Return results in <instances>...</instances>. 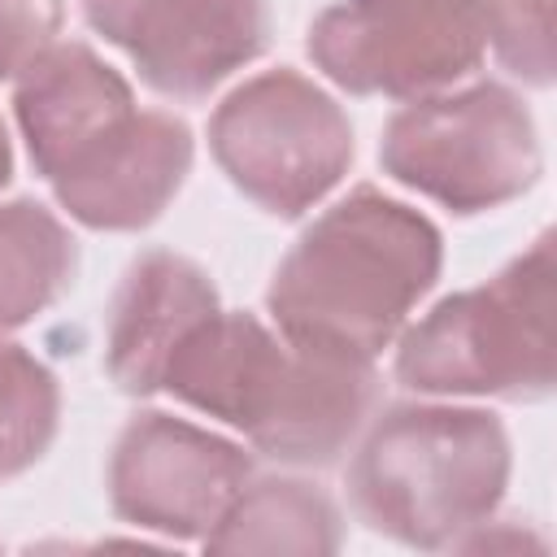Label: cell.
Returning a JSON list of instances; mask_svg holds the SVG:
<instances>
[{"mask_svg":"<svg viewBox=\"0 0 557 557\" xmlns=\"http://www.w3.org/2000/svg\"><path fill=\"white\" fill-rule=\"evenodd\" d=\"M161 392L244 431L283 466H331L366 426L374 361L296 344L257 313L218 309L170 357Z\"/></svg>","mask_w":557,"mask_h":557,"instance_id":"1","label":"cell"},{"mask_svg":"<svg viewBox=\"0 0 557 557\" xmlns=\"http://www.w3.org/2000/svg\"><path fill=\"white\" fill-rule=\"evenodd\" d=\"M440 265V226L361 183L300 231L270 278L265 309L296 344L374 361L435 287Z\"/></svg>","mask_w":557,"mask_h":557,"instance_id":"2","label":"cell"},{"mask_svg":"<svg viewBox=\"0 0 557 557\" xmlns=\"http://www.w3.org/2000/svg\"><path fill=\"white\" fill-rule=\"evenodd\" d=\"M509 435L466 405H392L348 461L357 518L405 548H461L509 487Z\"/></svg>","mask_w":557,"mask_h":557,"instance_id":"3","label":"cell"},{"mask_svg":"<svg viewBox=\"0 0 557 557\" xmlns=\"http://www.w3.org/2000/svg\"><path fill=\"white\" fill-rule=\"evenodd\" d=\"M553 235L487 283L444 296L396 348V379L418 396L544 400L557 383Z\"/></svg>","mask_w":557,"mask_h":557,"instance_id":"4","label":"cell"},{"mask_svg":"<svg viewBox=\"0 0 557 557\" xmlns=\"http://www.w3.org/2000/svg\"><path fill=\"white\" fill-rule=\"evenodd\" d=\"M379 161L400 187L453 213L500 209L531 191L544 170L535 117L500 83L409 100L387 117Z\"/></svg>","mask_w":557,"mask_h":557,"instance_id":"5","label":"cell"},{"mask_svg":"<svg viewBox=\"0 0 557 557\" xmlns=\"http://www.w3.org/2000/svg\"><path fill=\"white\" fill-rule=\"evenodd\" d=\"M209 152L265 213L300 218L352 165V122L313 78L278 65L239 83L209 117Z\"/></svg>","mask_w":557,"mask_h":557,"instance_id":"6","label":"cell"},{"mask_svg":"<svg viewBox=\"0 0 557 557\" xmlns=\"http://www.w3.org/2000/svg\"><path fill=\"white\" fill-rule=\"evenodd\" d=\"M487 0H339L309 26L313 65L352 96L418 100L479 70Z\"/></svg>","mask_w":557,"mask_h":557,"instance_id":"7","label":"cell"},{"mask_svg":"<svg viewBox=\"0 0 557 557\" xmlns=\"http://www.w3.org/2000/svg\"><path fill=\"white\" fill-rule=\"evenodd\" d=\"M252 479V457L174 413H135L109 457V505L165 540H205Z\"/></svg>","mask_w":557,"mask_h":557,"instance_id":"8","label":"cell"},{"mask_svg":"<svg viewBox=\"0 0 557 557\" xmlns=\"http://www.w3.org/2000/svg\"><path fill=\"white\" fill-rule=\"evenodd\" d=\"M83 17L174 100H205L270 44V0H83Z\"/></svg>","mask_w":557,"mask_h":557,"instance_id":"9","label":"cell"},{"mask_svg":"<svg viewBox=\"0 0 557 557\" xmlns=\"http://www.w3.org/2000/svg\"><path fill=\"white\" fill-rule=\"evenodd\" d=\"M13 113L35 174L57 187L113 148L135 126L139 104L131 83L109 61L70 39L44 48L17 74Z\"/></svg>","mask_w":557,"mask_h":557,"instance_id":"10","label":"cell"},{"mask_svg":"<svg viewBox=\"0 0 557 557\" xmlns=\"http://www.w3.org/2000/svg\"><path fill=\"white\" fill-rule=\"evenodd\" d=\"M218 309H222L218 287L196 261L170 248L139 252L126 265L113 292V305H109V326H104L109 379L126 396L161 392L174 348Z\"/></svg>","mask_w":557,"mask_h":557,"instance_id":"11","label":"cell"},{"mask_svg":"<svg viewBox=\"0 0 557 557\" xmlns=\"http://www.w3.org/2000/svg\"><path fill=\"white\" fill-rule=\"evenodd\" d=\"M196 157V139L183 117L165 109H139L135 126L83 174L52 187L57 205L91 231H144L178 196Z\"/></svg>","mask_w":557,"mask_h":557,"instance_id":"12","label":"cell"},{"mask_svg":"<svg viewBox=\"0 0 557 557\" xmlns=\"http://www.w3.org/2000/svg\"><path fill=\"white\" fill-rule=\"evenodd\" d=\"M209 553L331 557L344 544L335 500L305 479H248L222 522L200 540Z\"/></svg>","mask_w":557,"mask_h":557,"instance_id":"13","label":"cell"},{"mask_svg":"<svg viewBox=\"0 0 557 557\" xmlns=\"http://www.w3.org/2000/svg\"><path fill=\"white\" fill-rule=\"evenodd\" d=\"M78 270L65 222L30 196L0 205V335L52 309Z\"/></svg>","mask_w":557,"mask_h":557,"instance_id":"14","label":"cell"},{"mask_svg":"<svg viewBox=\"0 0 557 557\" xmlns=\"http://www.w3.org/2000/svg\"><path fill=\"white\" fill-rule=\"evenodd\" d=\"M61 387L57 374L22 344L0 339V479L30 470L57 440Z\"/></svg>","mask_w":557,"mask_h":557,"instance_id":"15","label":"cell"},{"mask_svg":"<svg viewBox=\"0 0 557 557\" xmlns=\"http://www.w3.org/2000/svg\"><path fill=\"white\" fill-rule=\"evenodd\" d=\"M553 0H487V44L500 65L531 87L553 83V39H548Z\"/></svg>","mask_w":557,"mask_h":557,"instance_id":"16","label":"cell"},{"mask_svg":"<svg viewBox=\"0 0 557 557\" xmlns=\"http://www.w3.org/2000/svg\"><path fill=\"white\" fill-rule=\"evenodd\" d=\"M65 0H0V83L57 44Z\"/></svg>","mask_w":557,"mask_h":557,"instance_id":"17","label":"cell"},{"mask_svg":"<svg viewBox=\"0 0 557 557\" xmlns=\"http://www.w3.org/2000/svg\"><path fill=\"white\" fill-rule=\"evenodd\" d=\"M13 178V144H9V131H4V117H0V191L9 187Z\"/></svg>","mask_w":557,"mask_h":557,"instance_id":"18","label":"cell"}]
</instances>
